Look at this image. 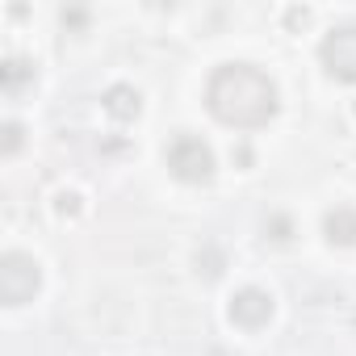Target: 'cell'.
<instances>
[{
    "label": "cell",
    "mask_w": 356,
    "mask_h": 356,
    "mask_svg": "<svg viewBox=\"0 0 356 356\" xmlns=\"http://www.w3.org/2000/svg\"><path fill=\"white\" fill-rule=\"evenodd\" d=\"M38 264L34 256L26 252H5V260H0V298H5V306H26L34 293H38Z\"/></svg>",
    "instance_id": "cell-2"
},
{
    "label": "cell",
    "mask_w": 356,
    "mask_h": 356,
    "mask_svg": "<svg viewBox=\"0 0 356 356\" xmlns=\"http://www.w3.org/2000/svg\"><path fill=\"white\" fill-rule=\"evenodd\" d=\"M76 202H80V197H59V214H76V210H80Z\"/></svg>",
    "instance_id": "cell-9"
},
{
    "label": "cell",
    "mask_w": 356,
    "mask_h": 356,
    "mask_svg": "<svg viewBox=\"0 0 356 356\" xmlns=\"http://www.w3.org/2000/svg\"><path fill=\"white\" fill-rule=\"evenodd\" d=\"M17 143H22V130H17V126H9V151H17Z\"/></svg>",
    "instance_id": "cell-10"
},
{
    "label": "cell",
    "mask_w": 356,
    "mask_h": 356,
    "mask_svg": "<svg viewBox=\"0 0 356 356\" xmlns=\"http://www.w3.org/2000/svg\"><path fill=\"white\" fill-rule=\"evenodd\" d=\"M318 55H323V67H327L335 80L356 84V26L331 30V34L323 38V47H318Z\"/></svg>",
    "instance_id": "cell-4"
},
{
    "label": "cell",
    "mask_w": 356,
    "mask_h": 356,
    "mask_svg": "<svg viewBox=\"0 0 356 356\" xmlns=\"http://www.w3.org/2000/svg\"><path fill=\"white\" fill-rule=\"evenodd\" d=\"M327 239L331 243H356V214L352 210H331L327 214Z\"/></svg>",
    "instance_id": "cell-7"
},
{
    "label": "cell",
    "mask_w": 356,
    "mask_h": 356,
    "mask_svg": "<svg viewBox=\"0 0 356 356\" xmlns=\"http://www.w3.org/2000/svg\"><path fill=\"white\" fill-rule=\"evenodd\" d=\"M26 76H34L30 63H22V59H9V63H5V88H9V92H17V84H22Z\"/></svg>",
    "instance_id": "cell-8"
},
{
    "label": "cell",
    "mask_w": 356,
    "mask_h": 356,
    "mask_svg": "<svg viewBox=\"0 0 356 356\" xmlns=\"http://www.w3.org/2000/svg\"><path fill=\"white\" fill-rule=\"evenodd\" d=\"M206 101H210V113L218 122L239 126V130L264 126L277 113V88H273V80L260 67H252V63H227V67H218L210 76Z\"/></svg>",
    "instance_id": "cell-1"
},
{
    "label": "cell",
    "mask_w": 356,
    "mask_h": 356,
    "mask_svg": "<svg viewBox=\"0 0 356 356\" xmlns=\"http://www.w3.org/2000/svg\"><path fill=\"white\" fill-rule=\"evenodd\" d=\"M273 318V298L264 293V289H239L235 298H231V323H239V327H248V331H256V327H264Z\"/></svg>",
    "instance_id": "cell-5"
},
{
    "label": "cell",
    "mask_w": 356,
    "mask_h": 356,
    "mask_svg": "<svg viewBox=\"0 0 356 356\" xmlns=\"http://www.w3.org/2000/svg\"><path fill=\"white\" fill-rule=\"evenodd\" d=\"M105 113H113L118 122H130V118H138V92L130 88V84H113L109 92H105Z\"/></svg>",
    "instance_id": "cell-6"
},
{
    "label": "cell",
    "mask_w": 356,
    "mask_h": 356,
    "mask_svg": "<svg viewBox=\"0 0 356 356\" xmlns=\"http://www.w3.org/2000/svg\"><path fill=\"white\" fill-rule=\"evenodd\" d=\"M168 168L172 176H181V181L197 185V181H210V172H214V155L202 138L193 134H176L172 147H168Z\"/></svg>",
    "instance_id": "cell-3"
}]
</instances>
